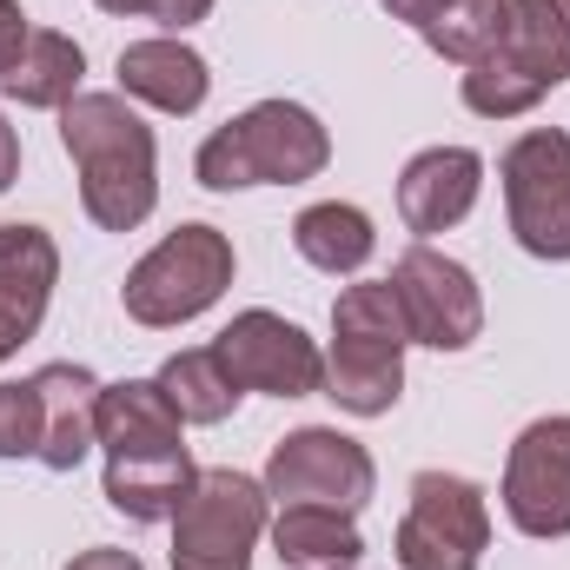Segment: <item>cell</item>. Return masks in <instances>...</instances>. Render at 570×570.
<instances>
[{
    "instance_id": "obj_1",
    "label": "cell",
    "mask_w": 570,
    "mask_h": 570,
    "mask_svg": "<svg viewBox=\"0 0 570 570\" xmlns=\"http://www.w3.org/2000/svg\"><path fill=\"white\" fill-rule=\"evenodd\" d=\"M60 140L73 153V166H80V206H87V219L107 226V233H134L153 213V199H159L146 120L120 94H73L60 107Z\"/></svg>"
},
{
    "instance_id": "obj_2",
    "label": "cell",
    "mask_w": 570,
    "mask_h": 570,
    "mask_svg": "<svg viewBox=\"0 0 570 570\" xmlns=\"http://www.w3.org/2000/svg\"><path fill=\"white\" fill-rule=\"evenodd\" d=\"M405 312L392 279L345 285L332 305V358H325V399H338L352 419H379L405 392Z\"/></svg>"
},
{
    "instance_id": "obj_3",
    "label": "cell",
    "mask_w": 570,
    "mask_h": 570,
    "mask_svg": "<svg viewBox=\"0 0 570 570\" xmlns=\"http://www.w3.org/2000/svg\"><path fill=\"white\" fill-rule=\"evenodd\" d=\"M332 159L325 127L292 107V100H259L239 120H226L213 140L199 146V186L213 193H239V186H298L318 179Z\"/></svg>"
},
{
    "instance_id": "obj_4",
    "label": "cell",
    "mask_w": 570,
    "mask_h": 570,
    "mask_svg": "<svg viewBox=\"0 0 570 570\" xmlns=\"http://www.w3.org/2000/svg\"><path fill=\"white\" fill-rule=\"evenodd\" d=\"M570 80V0H511V33L464 73V107L484 120L531 114Z\"/></svg>"
},
{
    "instance_id": "obj_5",
    "label": "cell",
    "mask_w": 570,
    "mask_h": 570,
    "mask_svg": "<svg viewBox=\"0 0 570 570\" xmlns=\"http://www.w3.org/2000/svg\"><path fill=\"white\" fill-rule=\"evenodd\" d=\"M226 285H233V239L219 226H179L127 273L120 298H127V318L140 325H186Z\"/></svg>"
},
{
    "instance_id": "obj_6",
    "label": "cell",
    "mask_w": 570,
    "mask_h": 570,
    "mask_svg": "<svg viewBox=\"0 0 570 570\" xmlns=\"http://www.w3.org/2000/svg\"><path fill=\"white\" fill-rule=\"evenodd\" d=\"M266 531V484L239 471H199L173 511V570H253Z\"/></svg>"
},
{
    "instance_id": "obj_7",
    "label": "cell",
    "mask_w": 570,
    "mask_h": 570,
    "mask_svg": "<svg viewBox=\"0 0 570 570\" xmlns=\"http://www.w3.org/2000/svg\"><path fill=\"white\" fill-rule=\"evenodd\" d=\"M511 233L531 259H570V134L538 127L498 159Z\"/></svg>"
},
{
    "instance_id": "obj_8",
    "label": "cell",
    "mask_w": 570,
    "mask_h": 570,
    "mask_svg": "<svg viewBox=\"0 0 570 570\" xmlns=\"http://www.w3.org/2000/svg\"><path fill=\"white\" fill-rule=\"evenodd\" d=\"M491 551V511L471 478L419 471L412 511L399 524V564L405 570H478Z\"/></svg>"
},
{
    "instance_id": "obj_9",
    "label": "cell",
    "mask_w": 570,
    "mask_h": 570,
    "mask_svg": "<svg viewBox=\"0 0 570 570\" xmlns=\"http://www.w3.org/2000/svg\"><path fill=\"white\" fill-rule=\"evenodd\" d=\"M213 352H219V365H226V379L239 385V392H273V399H312L318 385H325V358H318V345L279 318V312H239L219 338H213Z\"/></svg>"
},
{
    "instance_id": "obj_10",
    "label": "cell",
    "mask_w": 570,
    "mask_h": 570,
    "mask_svg": "<svg viewBox=\"0 0 570 570\" xmlns=\"http://www.w3.org/2000/svg\"><path fill=\"white\" fill-rule=\"evenodd\" d=\"M266 498L279 504H325V511H358L372 498V451L338 438L325 425H305L273 444V464H266Z\"/></svg>"
},
{
    "instance_id": "obj_11",
    "label": "cell",
    "mask_w": 570,
    "mask_h": 570,
    "mask_svg": "<svg viewBox=\"0 0 570 570\" xmlns=\"http://www.w3.org/2000/svg\"><path fill=\"white\" fill-rule=\"evenodd\" d=\"M392 292H399V312H405V332L431 345V352H464L478 332H484V298L471 273L458 259H444L438 246H412L399 266H392Z\"/></svg>"
},
{
    "instance_id": "obj_12",
    "label": "cell",
    "mask_w": 570,
    "mask_h": 570,
    "mask_svg": "<svg viewBox=\"0 0 570 570\" xmlns=\"http://www.w3.org/2000/svg\"><path fill=\"white\" fill-rule=\"evenodd\" d=\"M504 511L524 538H570V419H538L511 444Z\"/></svg>"
},
{
    "instance_id": "obj_13",
    "label": "cell",
    "mask_w": 570,
    "mask_h": 570,
    "mask_svg": "<svg viewBox=\"0 0 570 570\" xmlns=\"http://www.w3.org/2000/svg\"><path fill=\"white\" fill-rule=\"evenodd\" d=\"M179 412L166 405L159 379H127V385H100V412H94V444H107V464H166L186 458Z\"/></svg>"
},
{
    "instance_id": "obj_14",
    "label": "cell",
    "mask_w": 570,
    "mask_h": 570,
    "mask_svg": "<svg viewBox=\"0 0 570 570\" xmlns=\"http://www.w3.org/2000/svg\"><path fill=\"white\" fill-rule=\"evenodd\" d=\"M53 279H60L53 239L40 226H0V358L40 332Z\"/></svg>"
},
{
    "instance_id": "obj_15",
    "label": "cell",
    "mask_w": 570,
    "mask_h": 570,
    "mask_svg": "<svg viewBox=\"0 0 570 570\" xmlns=\"http://www.w3.org/2000/svg\"><path fill=\"white\" fill-rule=\"evenodd\" d=\"M484 186V159L471 146H431L399 173V213L412 233H444L478 206Z\"/></svg>"
},
{
    "instance_id": "obj_16",
    "label": "cell",
    "mask_w": 570,
    "mask_h": 570,
    "mask_svg": "<svg viewBox=\"0 0 570 570\" xmlns=\"http://www.w3.org/2000/svg\"><path fill=\"white\" fill-rule=\"evenodd\" d=\"M33 392H40V464L73 471L94 451L100 379L87 365H47V372H33Z\"/></svg>"
},
{
    "instance_id": "obj_17",
    "label": "cell",
    "mask_w": 570,
    "mask_h": 570,
    "mask_svg": "<svg viewBox=\"0 0 570 570\" xmlns=\"http://www.w3.org/2000/svg\"><path fill=\"white\" fill-rule=\"evenodd\" d=\"M120 87L159 114H193L206 100V60L179 40H134L120 53Z\"/></svg>"
},
{
    "instance_id": "obj_18",
    "label": "cell",
    "mask_w": 570,
    "mask_h": 570,
    "mask_svg": "<svg viewBox=\"0 0 570 570\" xmlns=\"http://www.w3.org/2000/svg\"><path fill=\"white\" fill-rule=\"evenodd\" d=\"M273 544L292 570H352L365 558L358 524L345 511H325V504H285L273 524Z\"/></svg>"
},
{
    "instance_id": "obj_19",
    "label": "cell",
    "mask_w": 570,
    "mask_h": 570,
    "mask_svg": "<svg viewBox=\"0 0 570 570\" xmlns=\"http://www.w3.org/2000/svg\"><path fill=\"white\" fill-rule=\"evenodd\" d=\"M80 73H87V53H80L67 33L33 27L27 47H20V60L0 73V87H7L20 107H67V100L80 94Z\"/></svg>"
},
{
    "instance_id": "obj_20",
    "label": "cell",
    "mask_w": 570,
    "mask_h": 570,
    "mask_svg": "<svg viewBox=\"0 0 570 570\" xmlns=\"http://www.w3.org/2000/svg\"><path fill=\"white\" fill-rule=\"evenodd\" d=\"M292 246H298V259L318 266V273H358V266L379 253V233H372V219H365L358 206L325 199V206H305V213L292 219Z\"/></svg>"
},
{
    "instance_id": "obj_21",
    "label": "cell",
    "mask_w": 570,
    "mask_h": 570,
    "mask_svg": "<svg viewBox=\"0 0 570 570\" xmlns=\"http://www.w3.org/2000/svg\"><path fill=\"white\" fill-rule=\"evenodd\" d=\"M159 392H166V405H173L186 425H219V419H233V405H239V385L226 379V365H219L213 345H206V352H173V358L159 365Z\"/></svg>"
},
{
    "instance_id": "obj_22",
    "label": "cell",
    "mask_w": 570,
    "mask_h": 570,
    "mask_svg": "<svg viewBox=\"0 0 570 570\" xmlns=\"http://www.w3.org/2000/svg\"><path fill=\"white\" fill-rule=\"evenodd\" d=\"M193 458H166V464H107V504L127 511L134 524H159L186 504L193 491Z\"/></svg>"
},
{
    "instance_id": "obj_23",
    "label": "cell",
    "mask_w": 570,
    "mask_h": 570,
    "mask_svg": "<svg viewBox=\"0 0 570 570\" xmlns=\"http://www.w3.org/2000/svg\"><path fill=\"white\" fill-rule=\"evenodd\" d=\"M419 33H425L431 53H444V60H458V67H478L484 53L504 47V33H511V0H444V13L425 20Z\"/></svg>"
},
{
    "instance_id": "obj_24",
    "label": "cell",
    "mask_w": 570,
    "mask_h": 570,
    "mask_svg": "<svg viewBox=\"0 0 570 570\" xmlns=\"http://www.w3.org/2000/svg\"><path fill=\"white\" fill-rule=\"evenodd\" d=\"M0 458H40V392L0 385Z\"/></svg>"
},
{
    "instance_id": "obj_25",
    "label": "cell",
    "mask_w": 570,
    "mask_h": 570,
    "mask_svg": "<svg viewBox=\"0 0 570 570\" xmlns=\"http://www.w3.org/2000/svg\"><path fill=\"white\" fill-rule=\"evenodd\" d=\"M94 7H107V13H140V20H159V27H193V20H206L213 13V0H94Z\"/></svg>"
},
{
    "instance_id": "obj_26",
    "label": "cell",
    "mask_w": 570,
    "mask_h": 570,
    "mask_svg": "<svg viewBox=\"0 0 570 570\" xmlns=\"http://www.w3.org/2000/svg\"><path fill=\"white\" fill-rule=\"evenodd\" d=\"M27 33H33V27H27V13H20V0H0V73H7L13 60H20V47H27Z\"/></svg>"
},
{
    "instance_id": "obj_27",
    "label": "cell",
    "mask_w": 570,
    "mask_h": 570,
    "mask_svg": "<svg viewBox=\"0 0 570 570\" xmlns=\"http://www.w3.org/2000/svg\"><path fill=\"white\" fill-rule=\"evenodd\" d=\"M67 570H146V564L134 558V551H107V544H100V551H80Z\"/></svg>"
},
{
    "instance_id": "obj_28",
    "label": "cell",
    "mask_w": 570,
    "mask_h": 570,
    "mask_svg": "<svg viewBox=\"0 0 570 570\" xmlns=\"http://www.w3.org/2000/svg\"><path fill=\"white\" fill-rule=\"evenodd\" d=\"M385 13H392V20H412V27H425V20L444 13V0H385Z\"/></svg>"
},
{
    "instance_id": "obj_29",
    "label": "cell",
    "mask_w": 570,
    "mask_h": 570,
    "mask_svg": "<svg viewBox=\"0 0 570 570\" xmlns=\"http://www.w3.org/2000/svg\"><path fill=\"white\" fill-rule=\"evenodd\" d=\"M13 173H20V140H13V127L0 120V193L13 186Z\"/></svg>"
}]
</instances>
